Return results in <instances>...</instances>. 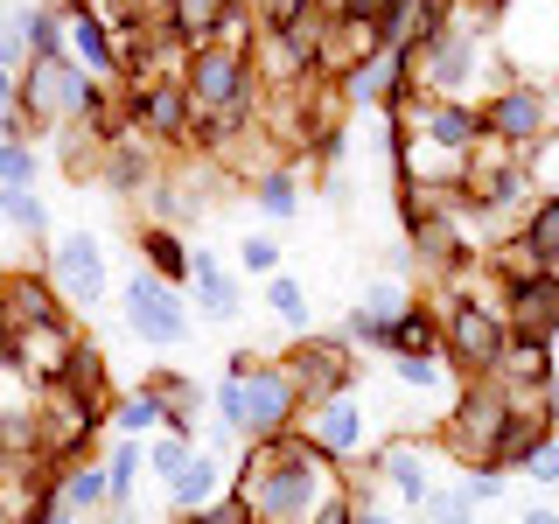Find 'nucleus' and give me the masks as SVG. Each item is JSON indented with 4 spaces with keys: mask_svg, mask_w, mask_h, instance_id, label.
I'll return each mask as SVG.
<instances>
[{
    "mask_svg": "<svg viewBox=\"0 0 559 524\" xmlns=\"http://www.w3.org/2000/svg\"><path fill=\"white\" fill-rule=\"evenodd\" d=\"M231 489L252 503V524H314L322 503L343 489V468L314 454L301 433H280V441H245Z\"/></svg>",
    "mask_w": 559,
    "mask_h": 524,
    "instance_id": "obj_1",
    "label": "nucleus"
},
{
    "mask_svg": "<svg viewBox=\"0 0 559 524\" xmlns=\"http://www.w3.org/2000/svg\"><path fill=\"white\" fill-rule=\"evenodd\" d=\"M92 98H98V78L78 57H43L22 70V105L14 112L28 119V133H63L92 112Z\"/></svg>",
    "mask_w": 559,
    "mask_h": 524,
    "instance_id": "obj_2",
    "label": "nucleus"
},
{
    "mask_svg": "<svg viewBox=\"0 0 559 524\" xmlns=\"http://www.w3.org/2000/svg\"><path fill=\"white\" fill-rule=\"evenodd\" d=\"M224 371H238L245 384V441H280V433H294V419H301V384L287 378V364H266V349H238Z\"/></svg>",
    "mask_w": 559,
    "mask_h": 524,
    "instance_id": "obj_3",
    "label": "nucleus"
},
{
    "mask_svg": "<svg viewBox=\"0 0 559 524\" xmlns=\"http://www.w3.org/2000/svg\"><path fill=\"white\" fill-rule=\"evenodd\" d=\"M433 314H441V357H448V364H462L468 378L497 371V357L511 349V329H503V308H497V301L454 294V301H441Z\"/></svg>",
    "mask_w": 559,
    "mask_h": 524,
    "instance_id": "obj_4",
    "label": "nucleus"
},
{
    "mask_svg": "<svg viewBox=\"0 0 559 524\" xmlns=\"http://www.w3.org/2000/svg\"><path fill=\"white\" fill-rule=\"evenodd\" d=\"M182 92H189L197 112H231V105H252L259 98L252 49H245V43H203V49H189Z\"/></svg>",
    "mask_w": 559,
    "mask_h": 524,
    "instance_id": "obj_5",
    "label": "nucleus"
},
{
    "mask_svg": "<svg viewBox=\"0 0 559 524\" xmlns=\"http://www.w3.org/2000/svg\"><path fill=\"white\" fill-rule=\"evenodd\" d=\"M503 419H511V406H503V392L489 378H476L462 398H454L448 427H441V448L454 468H497V441H503Z\"/></svg>",
    "mask_w": 559,
    "mask_h": 524,
    "instance_id": "obj_6",
    "label": "nucleus"
},
{
    "mask_svg": "<svg viewBox=\"0 0 559 524\" xmlns=\"http://www.w3.org/2000/svg\"><path fill=\"white\" fill-rule=\"evenodd\" d=\"M98 413H105L98 398H78L70 384H43V398H35V448H43V462L49 468L84 462V441L105 427Z\"/></svg>",
    "mask_w": 559,
    "mask_h": 524,
    "instance_id": "obj_7",
    "label": "nucleus"
},
{
    "mask_svg": "<svg viewBox=\"0 0 559 524\" xmlns=\"http://www.w3.org/2000/svg\"><path fill=\"white\" fill-rule=\"evenodd\" d=\"M552 119H559V98H552V84H532V78H511L503 92H489L483 98V133L489 140H503V147H538V140L552 133Z\"/></svg>",
    "mask_w": 559,
    "mask_h": 524,
    "instance_id": "obj_8",
    "label": "nucleus"
},
{
    "mask_svg": "<svg viewBox=\"0 0 559 524\" xmlns=\"http://www.w3.org/2000/svg\"><path fill=\"white\" fill-rule=\"evenodd\" d=\"M433 468H454L441 441H413V433H392V441L378 448V462H371V483H378V489H392L399 503H413V511H419V503L441 489V483H433Z\"/></svg>",
    "mask_w": 559,
    "mask_h": 524,
    "instance_id": "obj_9",
    "label": "nucleus"
},
{
    "mask_svg": "<svg viewBox=\"0 0 559 524\" xmlns=\"http://www.w3.org/2000/svg\"><path fill=\"white\" fill-rule=\"evenodd\" d=\"M182 287H168V279H154L147 266H140L133 279H127V329L140 343H154V349H175V343H189V308L175 301Z\"/></svg>",
    "mask_w": 559,
    "mask_h": 524,
    "instance_id": "obj_10",
    "label": "nucleus"
},
{
    "mask_svg": "<svg viewBox=\"0 0 559 524\" xmlns=\"http://www.w3.org/2000/svg\"><path fill=\"white\" fill-rule=\"evenodd\" d=\"M294 433H301L314 454H329V462H357V454H364V406H357V392L308 398L301 419H294Z\"/></svg>",
    "mask_w": 559,
    "mask_h": 524,
    "instance_id": "obj_11",
    "label": "nucleus"
},
{
    "mask_svg": "<svg viewBox=\"0 0 559 524\" xmlns=\"http://www.w3.org/2000/svg\"><path fill=\"white\" fill-rule=\"evenodd\" d=\"M105 245L92 238V231H70V238H57L49 245V287H57V301H70V308H98L105 301Z\"/></svg>",
    "mask_w": 559,
    "mask_h": 524,
    "instance_id": "obj_12",
    "label": "nucleus"
},
{
    "mask_svg": "<svg viewBox=\"0 0 559 524\" xmlns=\"http://www.w3.org/2000/svg\"><path fill=\"white\" fill-rule=\"evenodd\" d=\"M503 329H511L518 343H552L559 336V273L538 266L503 287Z\"/></svg>",
    "mask_w": 559,
    "mask_h": 524,
    "instance_id": "obj_13",
    "label": "nucleus"
},
{
    "mask_svg": "<svg viewBox=\"0 0 559 524\" xmlns=\"http://www.w3.org/2000/svg\"><path fill=\"white\" fill-rule=\"evenodd\" d=\"M127 127H133L140 140H154V147H175V140H189V127H197V105H189L182 78L147 84V92H127Z\"/></svg>",
    "mask_w": 559,
    "mask_h": 524,
    "instance_id": "obj_14",
    "label": "nucleus"
},
{
    "mask_svg": "<svg viewBox=\"0 0 559 524\" xmlns=\"http://www.w3.org/2000/svg\"><path fill=\"white\" fill-rule=\"evenodd\" d=\"M280 364H287V378L301 384V398L349 392V378H357V357H349V343H343V336H301Z\"/></svg>",
    "mask_w": 559,
    "mask_h": 524,
    "instance_id": "obj_15",
    "label": "nucleus"
},
{
    "mask_svg": "<svg viewBox=\"0 0 559 524\" xmlns=\"http://www.w3.org/2000/svg\"><path fill=\"white\" fill-rule=\"evenodd\" d=\"M336 84H343V105H371V112H384L399 92H413V57L384 43L378 57H364L357 70H343Z\"/></svg>",
    "mask_w": 559,
    "mask_h": 524,
    "instance_id": "obj_16",
    "label": "nucleus"
},
{
    "mask_svg": "<svg viewBox=\"0 0 559 524\" xmlns=\"http://www.w3.org/2000/svg\"><path fill=\"white\" fill-rule=\"evenodd\" d=\"M70 349H78V329H70V322H49V329H22V336L8 343V357H14V371H22L28 384H57Z\"/></svg>",
    "mask_w": 559,
    "mask_h": 524,
    "instance_id": "obj_17",
    "label": "nucleus"
},
{
    "mask_svg": "<svg viewBox=\"0 0 559 524\" xmlns=\"http://www.w3.org/2000/svg\"><path fill=\"white\" fill-rule=\"evenodd\" d=\"M413 133H427V140H441L448 154H468L483 140V105H468V98H427L419 105V127ZM406 140V133H399Z\"/></svg>",
    "mask_w": 559,
    "mask_h": 524,
    "instance_id": "obj_18",
    "label": "nucleus"
},
{
    "mask_svg": "<svg viewBox=\"0 0 559 524\" xmlns=\"http://www.w3.org/2000/svg\"><path fill=\"white\" fill-rule=\"evenodd\" d=\"M210 210V196L197 189V175L189 168H162L147 182V224H168V231H182V224H197Z\"/></svg>",
    "mask_w": 559,
    "mask_h": 524,
    "instance_id": "obj_19",
    "label": "nucleus"
},
{
    "mask_svg": "<svg viewBox=\"0 0 559 524\" xmlns=\"http://www.w3.org/2000/svg\"><path fill=\"white\" fill-rule=\"evenodd\" d=\"M0 301H8V329H14V336H22V329H49V322H63L49 273H8V279H0Z\"/></svg>",
    "mask_w": 559,
    "mask_h": 524,
    "instance_id": "obj_20",
    "label": "nucleus"
},
{
    "mask_svg": "<svg viewBox=\"0 0 559 524\" xmlns=\"http://www.w3.org/2000/svg\"><path fill=\"white\" fill-rule=\"evenodd\" d=\"M70 57L92 70L98 84H112L119 70H127V35H112L105 22H92V14H78V8H70Z\"/></svg>",
    "mask_w": 559,
    "mask_h": 524,
    "instance_id": "obj_21",
    "label": "nucleus"
},
{
    "mask_svg": "<svg viewBox=\"0 0 559 524\" xmlns=\"http://www.w3.org/2000/svg\"><path fill=\"white\" fill-rule=\"evenodd\" d=\"M224 489H231V476H224V462L197 448V454H189V468H182V476H175V483L162 489V497H168V511H175V517H189V511H210V503H217Z\"/></svg>",
    "mask_w": 559,
    "mask_h": 524,
    "instance_id": "obj_22",
    "label": "nucleus"
},
{
    "mask_svg": "<svg viewBox=\"0 0 559 524\" xmlns=\"http://www.w3.org/2000/svg\"><path fill=\"white\" fill-rule=\"evenodd\" d=\"M189 287H197V308L210 314V322H231V314L245 308V301H238V279L224 273L210 252H197V259H189Z\"/></svg>",
    "mask_w": 559,
    "mask_h": 524,
    "instance_id": "obj_23",
    "label": "nucleus"
},
{
    "mask_svg": "<svg viewBox=\"0 0 559 524\" xmlns=\"http://www.w3.org/2000/svg\"><path fill=\"white\" fill-rule=\"evenodd\" d=\"M140 259H147V273L154 279H168V287H189V238L182 231H168V224H147L140 231Z\"/></svg>",
    "mask_w": 559,
    "mask_h": 524,
    "instance_id": "obj_24",
    "label": "nucleus"
},
{
    "mask_svg": "<svg viewBox=\"0 0 559 524\" xmlns=\"http://www.w3.org/2000/svg\"><path fill=\"white\" fill-rule=\"evenodd\" d=\"M384 357H441V314L427 301H413L392 322V336H384Z\"/></svg>",
    "mask_w": 559,
    "mask_h": 524,
    "instance_id": "obj_25",
    "label": "nucleus"
},
{
    "mask_svg": "<svg viewBox=\"0 0 559 524\" xmlns=\"http://www.w3.org/2000/svg\"><path fill=\"white\" fill-rule=\"evenodd\" d=\"M518 245H524V259H532V266H552L559 273V196H538L532 210H524Z\"/></svg>",
    "mask_w": 559,
    "mask_h": 524,
    "instance_id": "obj_26",
    "label": "nucleus"
},
{
    "mask_svg": "<svg viewBox=\"0 0 559 524\" xmlns=\"http://www.w3.org/2000/svg\"><path fill=\"white\" fill-rule=\"evenodd\" d=\"M105 413H112V433H119V441H147V433H162V427H168L162 398H154L147 384H140V392H119Z\"/></svg>",
    "mask_w": 559,
    "mask_h": 524,
    "instance_id": "obj_27",
    "label": "nucleus"
},
{
    "mask_svg": "<svg viewBox=\"0 0 559 524\" xmlns=\"http://www.w3.org/2000/svg\"><path fill=\"white\" fill-rule=\"evenodd\" d=\"M22 28H28V63H43V57H70V14L57 8H22Z\"/></svg>",
    "mask_w": 559,
    "mask_h": 524,
    "instance_id": "obj_28",
    "label": "nucleus"
},
{
    "mask_svg": "<svg viewBox=\"0 0 559 524\" xmlns=\"http://www.w3.org/2000/svg\"><path fill=\"white\" fill-rule=\"evenodd\" d=\"M57 503H63V511H78V517L105 511V462H70L63 483H57Z\"/></svg>",
    "mask_w": 559,
    "mask_h": 524,
    "instance_id": "obj_29",
    "label": "nucleus"
},
{
    "mask_svg": "<svg viewBox=\"0 0 559 524\" xmlns=\"http://www.w3.org/2000/svg\"><path fill=\"white\" fill-rule=\"evenodd\" d=\"M140 476H147V441H112V454H105V503H133Z\"/></svg>",
    "mask_w": 559,
    "mask_h": 524,
    "instance_id": "obj_30",
    "label": "nucleus"
},
{
    "mask_svg": "<svg viewBox=\"0 0 559 524\" xmlns=\"http://www.w3.org/2000/svg\"><path fill=\"white\" fill-rule=\"evenodd\" d=\"M147 392L162 398L168 427H189V419H197V406H203V384H197V378H182V371H154V378H147Z\"/></svg>",
    "mask_w": 559,
    "mask_h": 524,
    "instance_id": "obj_31",
    "label": "nucleus"
},
{
    "mask_svg": "<svg viewBox=\"0 0 559 524\" xmlns=\"http://www.w3.org/2000/svg\"><path fill=\"white\" fill-rule=\"evenodd\" d=\"M189 454H197V433H189V427H168V433H154V441H147V476L168 489V483L189 468Z\"/></svg>",
    "mask_w": 559,
    "mask_h": 524,
    "instance_id": "obj_32",
    "label": "nucleus"
},
{
    "mask_svg": "<svg viewBox=\"0 0 559 524\" xmlns=\"http://www.w3.org/2000/svg\"><path fill=\"white\" fill-rule=\"evenodd\" d=\"M57 384H70L78 398H98V406H105V349L78 336V349L63 357V378H57Z\"/></svg>",
    "mask_w": 559,
    "mask_h": 524,
    "instance_id": "obj_33",
    "label": "nucleus"
},
{
    "mask_svg": "<svg viewBox=\"0 0 559 524\" xmlns=\"http://www.w3.org/2000/svg\"><path fill=\"white\" fill-rule=\"evenodd\" d=\"M252 203H259V217H273V224H287L294 210H301V182H294L287 168H266L252 182Z\"/></svg>",
    "mask_w": 559,
    "mask_h": 524,
    "instance_id": "obj_34",
    "label": "nucleus"
},
{
    "mask_svg": "<svg viewBox=\"0 0 559 524\" xmlns=\"http://www.w3.org/2000/svg\"><path fill=\"white\" fill-rule=\"evenodd\" d=\"M259 301L273 308V322H287V329H301V336H308V287H301L294 273H273Z\"/></svg>",
    "mask_w": 559,
    "mask_h": 524,
    "instance_id": "obj_35",
    "label": "nucleus"
},
{
    "mask_svg": "<svg viewBox=\"0 0 559 524\" xmlns=\"http://www.w3.org/2000/svg\"><path fill=\"white\" fill-rule=\"evenodd\" d=\"M406 308H413V287H406V279H371V287H364V301H357V314H371L378 329H392Z\"/></svg>",
    "mask_w": 559,
    "mask_h": 524,
    "instance_id": "obj_36",
    "label": "nucleus"
},
{
    "mask_svg": "<svg viewBox=\"0 0 559 524\" xmlns=\"http://www.w3.org/2000/svg\"><path fill=\"white\" fill-rule=\"evenodd\" d=\"M524 182H532V196H559V127L538 147H524Z\"/></svg>",
    "mask_w": 559,
    "mask_h": 524,
    "instance_id": "obj_37",
    "label": "nucleus"
},
{
    "mask_svg": "<svg viewBox=\"0 0 559 524\" xmlns=\"http://www.w3.org/2000/svg\"><path fill=\"white\" fill-rule=\"evenodd\" d=\"M0 217H8L22 238H43V231H49V210H43V196H35V189H0Z\"/></svg>",
    "mask_w": 559,
    "mask_h": 524,
    "instance_id": "obj_38",
    "label": "nucleus"
},
{
    "mask_svg": "<svg viewBox=\"0 0 559 524\" xmlns=\"http://www.w3.org/2000/svg\"><path fill=\"white\" fill-rule=\"evenodd\" d=\"M35 140H0V189H35Z\"/></svg>",
    "mask_w": 559,
    "mask_h": 524,
    "instance_id": "obj_39",
    "label": "nucleus"
},
{
    "mask_svg": "<svg viewBox=\"0 0 559 524\" xmlns=\"http://www.w3.org/2000/svg\"><path fill=\"white\" fill-rule=\"evenodd\" d=\"M0 70H14V78L28 70V28H22V8L0 14Z\"/></svg>",
    "mask_w": 559,
    "mask_h": 524,
    "instance_id": "obj_40",
    "label": "nucleus"
},
{
    "mask_svg": "<svg viewBox=\"0 0 559 524\" xmlns=\"http://www.w3.org/2000/svg\"><path fill=\"white\" fill-rule=\"evenodd\" d=\"M238 266H245V273H259V279H273V273H280V245H273V231L238 238Z\"/></svg>",
    "mask_w": 559,
    "mask_h": 524,
    "instance_id": "obj_41",
    "label": "nucleus"
},
{
    "mask_svg": "<svg viewBox=\"0 0 559 524\" xmlns=\"http://www.w3.org/2000/svg\"><path fill=\"white\" fill-rule=\"evenodd\" d=\"M419 511H427V524H476V503H468L462 489H433Z\"/></svg>",
    "mask_w": 559,
    "mask_h": 524,
    "instance_id": "obj_42",
    "label": "nucleus"
},
{
    "mask_svg": "<svg viewBox=\"0 0 559 524\" xmlns=\"http://www.w3.org/2000/svg\"><path fill=\"white\" fill-rule=\"evenodd\" d=\"M524 476H532L538 489H559V433H546V441L524 454Z\"/></svg>",
    "mask_w": 559,
    "mask_h": 524,
    "instance_id": "obj_43",
    "label": "nucleus"
},
{
    "mask_svg": "<svg viewBox=\"0 0 559 524\" xmlns=\"http://www.w3.org/2000/svg\"><path fill=\"white\" fill-rule=\"evenodd\" d=\"M392 371L406 378L413 392H441V384H448V371H441V364H433V357H392Z\"/></svg>",
    "mask_w": 559,
    "mask_h": 524,
    "instance_id": "obj_44",
    "label": "nucleus"
},
{
    "mask_svg": "<svg viewBox=\"0 0 559 524\" xmlns=\"http://www.w3.org/2000/svg\"><path fill=\"white\" fill-rule=\"evenodd\" d=\"M189 517H197V524H252V503H245L238 489H224L210 511H189Z\"/></svg>",
    "mask_w": 559,
    "mask_h": 524,
    "instance_id": "obj_45",
    "label": "nucleus"
},
{
    "mask_svg": "<svg viewBox=\"0 0 559 524\" xmlns=\"http://www.w3.org/2000/svg\"><path fill=\"white\" fill-rule=\"evenodd\" d=\"M308 8H322V0H252V14H259V28H280V22H301Z\"/></svg>",
    "mask_w": 559,
    "mask_h": 524,
    "instance_id": "obj_46",
    "label": "nucleus"
},
{
    "mask_svg": "<svg viewBox=\"0 0 559 524\" xmlns=\"http://www.w3.org/2000/svg\"><path fill=\"white\" fill-rule=\"evenodd\" d=\"M462 497H468V503H476V511H483V503H503V476H497V468H468V483H462Z\"/></svg>",
    "mask_w": 559,
    "mask_h": 524,
    "instance_id": "obj_47",
    "label": "nucleus"
},
{
    "mask_svg": "<svg viewBox=\"0 0 559 524\" xmlns=\"http://www.w3.org/2000/svg\"><path fill=\"white\" fill-rule=\"evenodd\" d=\"M322 8H329V14H357V22H378V28H384V14H392L399 0H322Z\"/></svg>",
    "mask_w": 559,
    "mask_h": 524,
    "instance_id": "obj_48",
    "label": "nucleus"
},
{
    "mask_svg": "<svg viewBox=\"0 0 559 524\" xmlns=\"http://www.w3.org/2000/svg\"><path fill=\"white\" fill-rule=\"evenodd\" d=\"M314 524H357V497H349V489H336V497L322 503V517Z\"/></svg>",
    "mask_w": 559,
    "mask_h": 524,
    "instance_id": "obj_49",
    "label": "nucleus"
},
{
    "mask_svg": "<svg viewBox=\"0 0 559 524\" xmlns=\"http://www.w3.org/2000/svg\"><path fill=\"white\" fill-rule=\"evenodd\" d=\"M14 105H22V78H14V70H0V119H8Z\"/></svg>",
    "mask_w": 559,
    "mask_h": 524,
    "instance_id": "obj_50",
    "label": "nucleus"
},
{
    "mask_svg": "<svg viewBox=\"0 0 559 524\" xmlns=\"http://www.w3.org/2000/svg\"><path fill=\"white\" fill-rule=\"evenodd\" d=\"M35 524H78V511H63V503H57V497H49V503H43V511H35Z\"/></svg>",
    "mask_w": 559,
    "mask_h": 524,
    "instance_id": "obj_51",
    "label": "nucleus"
},
{
    "mask_svg": "<svg viewBox=\"0 0 559 524\" xmlns=\"http://www.w3.org/2000/svg\"><path fill=\"white\" fill-rule=\"evenodd\" d=\"M518 524H559V511H552V503H532V511H524Z\"/></svg>",
    "mask_w": 559,
    "mask_h": 524,
    "instance_id": "obj_52",
    "label": "nucleus"
},
{
    "mask_svg": "<svg viewBox=\"0 0 559 524\" xmlns=\"http://www.w3.org/2000/svg\"><path fill=\"white\" fill-rule=\"evenodd\" d=\"M357 524H399L392 511H378V503H371V511H357Z\"/></svg>",
    "mask_w": 559,
    "mask_h": 524,
    "instance_id": "obj_53",
    "label": "nucleus"
},
{
    "mask_svg": "<svg viewBox=\"0 0 559 524\" xmlns=\"http://www.w3.org/2000/svg\"><path fill=\"white\" fill-rule=\"evenodd\" d=\"M8 343H14V329H8V301H0V357H8Z\"/></svg>",
    "mask_w": 559,
    "mask_h": 524,
    "instance_id": "obj_54",
    "label": "nucleus"
},
{
    "mask_svg": "<svg viewBox=\"0 0 559 524\" xmlns=\"http://www.w3.org/2000/svg\"><path fill=\"white\" fill-rule=\"evenodd\" d=\"M552 427H559V378H552Z\"/></svg>",
    "mask_w": 559,
    "mask_h": 524,
    "instance_id": "obj_55",
    "label": "nucleus"
},
{
    "mask_svg": "<svg viewBox=\"0 0 559 524\" xmlns=\"http://www.w3.org/2000/svg\"><path fill=\"white\" fill-rule=\"evenodd\" d=\"M8 468H14V462H8V454H0V476H8Z\"/></svg>",
    "mask_w": 559,
    "mask_h": 524,
    "instance_id": "obj_56",
    "label": "nucleus"
},
{
    "mask_svg": "<svg viewBox=\"0 0 559 524\" xmlns=\"http://www.w3.org/2000/svg\"><path fill=\"white\" fill-rule=\"evenodd\" d=\"M175 524H197V517H175Z\"/></svg>",
    "mask_w": 559,
    "mask_h": 524,
    "instance_id": "obj_57",
    "label": "nucleus"
}]
</instances>
